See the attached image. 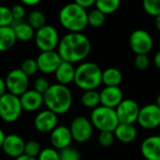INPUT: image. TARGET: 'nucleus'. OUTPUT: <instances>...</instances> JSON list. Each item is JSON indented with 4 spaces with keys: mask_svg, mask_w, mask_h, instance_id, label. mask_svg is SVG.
I'll return each instance as SVG.
<instances>
[{
    "mask_svg": "<svg viewBox=\"0 0 160 160\" xmlns=\"http://www.w3.org/2000/svg\"><path fill=\"white\" fill-rule=\"evenodd\" d=\"M90 51V40L82 33L68 32L60 39L57 46V53L61 59L72 64L84 60Z\"/></svg>",
    "mask_w": 160,
    "mask_h": 160,
    "instance_id": "1",
    "label": "nucleus"
},
{
    "mask_svg": "<svg viewBox=\"0 0 160 160\" xmlns=\"http://www.w3.org/2000/svg\"><path fill=\"white\" fill-rule=\"evenodd\" d=\"M44 105L47 109L56 115L67 113L72 106V93L68 86L52 84L43 94Z\"/></svg>",
    "mask_w": 160,
    "mask_h": 160,
    "instance_id": "2",
    "label": "nucleus"
},
{
    "mask_svg": "<svg viewBox=\"0 0 160 160\" xmlns=\"http://www.w3.org/2000/svg\"><path fill=\"white\" fill-rule=\"evenodd\" d=\"M59 22L68 31L82 33L88 25L87 11L74 2L68 3L60 9Z\"/></svg>",
    "mask_w": 160,
    "mask_h": 160,
    "instance_id": "3",
    "label": "nucleus"
},
{
    "mask_svg": "<svg viewBox=\"0 0 160 160\" xmlns=\"http://www.w3.org/2000/svg\"><path fill=\"white\" fill-rule=\"evenodd\" d=\"M74 83L84 91L97 90L102 84V70L94 62H82L75 69Z\"/></svg>",
    "mask_w": 160,
    "mask_h": 160,
    "instance_id": "4",
    "label": "nucleus"
},
{
    "mask_svg": "<svg viewBox=\"0 0 160 160\" xmlns=\"http://www.w3.org/2000/svg\"><path fill=\"white\" fill-rule=\"evenodd\" d=\"M90 121L93 126L100 132H113L119 124L115 109L103 106H98V108L92 110L90 115Z\"/></svg>",
    "mask_w": 160,
    "mask_h": 160,
    "instance_id": "5",
    "label": "nucleus"
},
{
    "mask_svg": "<svg viewBox=\"0 0 160 160\" xmlns=\"http://www.w3.org/2000/svg\"><path fill=\"white\" fill-rule=\"evenodd\" d=\"M22 112L20 97L9 92L0 97V118L5 123L16 122Z\"/></svg>",
    "mask_w": 160,
    "mask_h": 160,
    "instance_id": "6",
    "label": "nucleus"
},
{
    "mask_svg": "<svg viewBox=\"0 0 160 160\" xmlns=\"http://www.w3.org/2000/svg\"><path fill=\"white\" fill-rule=\"evenodd\" d=\"M35 43L41 52L53 51L57 48L60 38L57 29L51 25H45L35 32Z\"/></svg>",
    "mask_w": 160,
    "mask_h": 160,
    "instance_id": "7",
    "label": "nucleus"
},
{
    "mask_svg": "<svg viewBox=\"0 0 160 160\" xmlns=\"http://www.w3.org/2000/svg\"><path fill=\"white\" fill-rule=\"evenodd\" d=\"M130 49L136 55H147L154 46V40L151 34L144 29H136L129 36Z\"/></svg>",
    "mask_w": 160,
    "mask_h": 160,
    "instance_id": "8",
    "label": "nucleus"
},
{
    "mask_svg": "<svg viewBox=\"0 0 160 160\" xmlns=\"http://www.w3.org/2000/svg\"><path fill=\"white\" fill-rule=\"evenodd\" d=\"M5 82L7 91L19 97L29 90V77L20 68L11 70L7 74Z\"/></svg>",
    "mask_w": 160,
    "mask_h": 160,
    "instance_id": "9",
    "label": "nucleus"
},
{
    "mask_svg": "<svg viewBox=\"0 0 160 160\" xmlns=\"http://www.w3.org/2000/svg\"><path fill=\"white\" fill-rule=\"evenodd\" d=\"M69 130L72 136V140L82 143L88 141L94 131V126L90 121V119H87L83 116H78L75 117L69 126Z\"/></svg>",
    "mask_w": 160,
    "mask_h": 160,
    "instance_id": "10",
    "label": "nucleus"
},
{
    "mask_svg": "<svg viewBox=\"0 0 160 160\" xmlns=\"http://www.w3.org/2000/svg\"><path fill=\"white\" fill-rule=\"evenodd\" d=\"M137 122L140 126L152 130L158 128L160 125V108L156 104H148L140 108Z\"/></svg>",
    "mask_w": 160,
    "mask_h": 160,
    "instance_id": "11",
    "label": "nucleus"
},
{
    "mask_svg": "<svg viewBox=\"0 0 160 160\" xmlns=\"http://www.w3.org/2000/svg\"><path fill=\"white\" fill-rule=\"evenodd\" d=\"M140 107L133 99H125L115 108L119 124H134L139 117Z\"/></svg>",
    "mask_w": 160,
    "mask_h": 160,
    "instance_id": "12",
    "label": "nucleus"
},
{
    "mask_svg": "<svg viewBox=\"0 0 160 160\" xmlns=\"http://www.w3.org/2000/svg\"><path fill=\"white\" fill-rule=\"evenodd\" d=\"M37 64L38 71L43 74H52L56 71L62 59L56 51L40 52L37 58Z\"/></svg>",
    "mask_w": 160,
    "mask_h": 160,
    "instance_id": "13",
    "label": "nucleus"
},
{
    "mask_svg": "<svg viewBox=\"0 0 160 160\" xmlns=\"http://www.w3.org/2000/svg\"><path fill=\"white\" fill-rule=\"evenodd\" d=\"M25 141L22 137L16 134H9L5 137L2 150L4 153L12 158H17L24 154Z\"/></svg>",
    "mask_w": 160,
    "mask_h": 160,
    "instance_id": "14",
    "label": "nucleus"
},
{
    "mask_svg": "<svg viewBox=\"0 0 160 160\" xmlns=\"http://www.w3.org/2000/svg\"><path fill=\"white\" fill-rule=\"evenodd\" d=\"M57 115L49 109L42 110L37 114L34 126L40 133H51L57 126Z\"/></svg>",
    "mask_w": 160,
    "mask_h": 160,
    "instance_id": "15",
    "label": "nucleus"
},
{
    "mask_svg": "<svg viewBox=\"0 0 160 160\" xmlns=\"http://www.w3.org/2000/svg\"><path fill=\"white\" fill-rule=\"evenodd\" d=\"M50 141L55 150L60 151V150L69 147L71 141H73L69 127L65 126V125L56 126L51 132Z\"/></svg>",
    "mask_w": 160,
    "mask_h": 160,
    "instance_id": "16",
    "label": "nucleus"
},
{
    "mask_svg": "<svg viewBox=\"0 0 160 160\" xmlns=\"http://www.w3.org/2000/svg\"><path fill=\"white\" fill-rule=\"evenodd\" d=\"M100 106L116 108L124 100V94L120 87H105L100 92Z\"/></svg>",
    "mask_w": 160,
    "mask_h": 160,
    "instance_id": "17",
    "label": "nucleus"
},
{
    "mask_svg": "<svg viewBox=\"0 0 160 160\" xmlns=\"http://www.w3.org/2000/svg\"><path fill=\"white\" fill-rule=\"evenodd\" d=\"M141 153L146 160H160V136H150L141 144Z\"/></svg>",
    "mask_w": 160,
    "mask_h": 160,
    "instance_id": "18",
    "label": "nucleus"
},
{
    "mask_svg": "<svg viewBox=\"0 0 160 160\" xmlns=\"http://www.w3.org/2000/svg\"><path fill=\"white\" fill-rule=\"evenodd\" d=\"M20 101L22 110L28 112L38 110L44 104L43 95L38 93L35 90H27L23 94L20 96Z\"/></svg>",
    "mask_w": 160,
    "mask_h": 160,
    "instance_id": "19",
    "label": "nucleus"
},
{
    "mask_svg": "<svg viewBox=\"0 0 160 160\" xmlns=\"http://www.w3.org/2000/svg\"><path fill=\"white\" fill-rule=\"evenodd\" d=\"M75 67L72 63L63 61L60 63L56 71L54 72L55 78L58 84L68 86V84L74 82L75 77Z\"/></svg>",
    "mask_w": 160,
    "mask_h": 160,
    "instance_id": "20",
    "label": "nucleus"
},
{
    "mask_svg": "<svg viewBox=\"0 0 160 160\" xmlns=\"http://www.w3.org/2000/svg\"><path fill=\"white\" fill-rule=\"evenodd\" d=\"M115 139L123 143H130L138 137V130L134 124H119L113 131Z\"/></svg>",
    "mask_w": 160,
    "mask_h": 160,
    "instance_id": "21",
    "label": "nucleus"
},
{
    "mask_svg": "<svg viewBox=\"0 0 160 160\" xmlns=\"http://www.w3.org/2000/svg\"><path fill=\"white\" fill-rule=\"evenodd\" d=\"M14 31L16 39L21 41H28L35 37L36 30L24 21H13L10 25Z\"/></svg>",
    "mask_w": 160,
    "mask_h": 160,
    "instance_id": "22",
    "label": "nucleus"
},
{
    "mask_svg": "<svg viewBox=\"0 0 160 160\" xmlns=\"http://www.w3.org/2000/svg\"><path fill=\"white\" fill-rule=\"evenodd\" d=\"M123 80L121 71L114 67H110L102 71V84L105 87H119Z\"/></svg>",
    "mask_w": 160,
    "mask_h": 160,
    "instance_id": "23",
    "label": "nucleus"
},
{
    "mask_svg": "<svg viewBox=\"0 0 160 160\" xmlns=\"http://www.w3.org/2000/svg\"><path fill=\"white\" fill-rule=\"evenodd\" d=\"M17 39L11 26L0 27V52H6L12 48Z\"/></svg>",
    "mask_w": 160,
    "mask_h": 160,
    "instance_id": "24",
    "label": "nucleus"
},
{
    "mask_svg": "<svg viewBox=\"0 0 160 160\" xmlns=\"http://www.w3.org/2000/svg\"><path fill=\"white\" fill-rule=\"evenodd\" d=\"M81 102L82 106L86 108H96L100 106V96L99 92L96 90L86 91L82 93L81 97Z\"/></svg>",
    "mask_w": 160,
    "mask_h": 160,
    "instance_id": "25",
    "label": "nucleus"
},
{
    "mask_svg": "<svg viewBox=\"0 0 160 160\" xmlns=\"http://www.w3.org/2000/svg\"><path fill=\"white\" fill-rule=\"evenodd\" d=\"M121 0H96V8L103 12L105 15L112 14L119 8Z\"/></svg>",
    "mask_w": 160,
    "mask_h": 160,
    "instance_id": "26",
    "label": "nucleus"
},
{
    "mask_svg": "<svg viewBox=\"0 0 160 160\" xmlns=\"http://www.w3.org/2000/svg\"><path fill=\"white\" fill-rule=\"evenodd\" d=\"M27 23L35 30H38V29L41 28L42 26H44L45 25H47L46 24V17H45L44 13L40 10H38V9L32 10L29 13Z\"/></svg>",
    "mask_w": 160,
    "mask_h": 160,
    "instance_id": "27",
    "label": "nucleus"
},
{
    "mask_svg": "<svg viewBox=\"0 0 160 160\" xmlns=\"http://www.w3.org/2000/svg\"><path fill=\"white\" fill-rule=\"evenodd\" d=\"M106 19V15L98 10V8L92 9L91 11L87 12V23L88 25L92 27H99L101 26Z\"/></svg>",
    "mask_w": 160,
    "mask_h": 160,
    "instance_id": "28",
    "label": "nucleus"
},
{
    "mask_svg": "<svg viewBox=\"0 0 160 160\" xmlns=\"http://www.w3.org/2000/svg\"><path fill=\"white\" fill-rule=\"evenodd\" d=\"M142 8L147 14L157 17L160 14V0H142Z\"/></svg>",
    "mask_w": 160,
    "mask_h": 160,
    "instance_id": "29",
    "label": "nucleus"
},
{
    "mask_svg": "<svg viewBox=\"0 0 160 160\" xmlns=\"http://www.w3.org/2000/svg\"><path fill=\"white\" fill-rule=\"evenodd\" d=\"M28 77L36 74V73L38 71L37 60L34 58H26L25 60L22 61L21 68H20Z\"/></svg>",
    "mask_w": 160,
    "mask_h": 160,
    "instance_id": "30",
    "label": "nucleus"
},
{
    "mask_svg": "<svg viewBox=\"0 0 160 160\" xmlns=\"http://www.w3.org/2000/svg\"><path fill=\"white\" fill-rule=\"evenodd\" d=\"M13 23V17L10 8L0 5V27L10 26Z\"/></svg>",
    "mask_w": 160,
    "mask_h": 160,
    "instance_id": "31",
    "label": "nucleus"
},
{
    "mask_svg": "<svg viewBox=\"0 0 160 160\" xmlns=\"http://www.w3.org/2000/svg\"><path fill=\"white\" fill-rule=\"evenodd\" d=\"M40 151H41L40 145L37 141H28L27 142H25L23 155L37 158L38 157Z\"/></svg>",
    "mask_w": 160,
    "mask_h": 160,
    "instance_id": "32",
    "label": "nucleus"
},
{
    "mask_svg": "<svg viewBox=\"0 0 160 160\" xmlns=\"http://www.w3.org/2000/svg\"><path fill=\"white\" fill-rule=\"evenodd\" d=\"M60 160H81V155L75 148L68 147L59 151Z\"/></svg>",
    "mask_w": 160,
    "mask_h": 160,
    "instance_id": "33",
    "label": "nucleus"
},
{
    "mask_svg": "<svg viewBox=\"0 0 160 160\" xmlns=\"http://www.w3.org/2000/svg\"><path fill=\"white\" fill-rule=\"evenodd\" d=\"M115 141V137L113 132L110 131H102L98 135V143L102 147H110L113 144Z\"/></svg>",
    "mask_w": 160,
    "mask_h": 160,
    "instance_id": "34",
    "label": "nucleus"
},
{
    "mask_svg": "<svg viewBox=\"0 0 160 160\" xmlns=\"http://www.w3.org/2000/svg\"><path fill=\"white\" fill-rule=\"evenodd\" d=\"M38 160H60L59 152L54 148H45L42 149L37 157Z\"/></svg>",
    "mask_w": 160,
    "mask_h": 160,
    "instance_id": "35",
    "label": "nucleus"
},
{
    "mask_svg": "<svg viewBox=\"0 0 160 160\" xmlns=\"http://www.w3.org/2000/svg\"><path fill=\"white\" fill-rule=\"evenodd\" d=\"M33 86H34V89L33 90H35L36 91H38V93H40L42 95L51 87L49 81L46 78H44V77H38V78H36L35 81H34Z\"/></svg>",
    "mask_w": 160,
    "mask_h": 160,
    "instance_id": "36",
    "label": "nucleus"
},
{
    "mask_svg": "<svg viewBox=\"0 0 160 160\" xmlns=\"http://www.w3.org/2000/svg\"><path fill=\"white\" fill-rule=\"evenodd\" d=\"M135 67L139 71H145L150 65V59L147 55H136L134 59Z\"/></svg>",
    "mask_w": 160,
    "mask_h": 160,
    "instance_id": "37",
    "label": "nucleus"
},
{
    "mask_svg": "<svg viewBox=\"0 0 160 160\" xmlns=\"http://www.w3.org/2000/svg\"><path fill=\"white\" fill-rule=\"evenodd\" d=\"M11 14L13 17V21H22L24 15H25V9L23 5L22 4H16L12 8H10Z\"/></svg>",
    "mask_w": 160,
    "mask_h": 160,
    "instance_id": "38",
    "label": "nucleus"
},
{
    "mask_svg": "<svg viewBox=\"0 0 160 160\" xmlns=\"http://www.w3.org/2000/svg\"><path fill=\"white\" fill-rule=\"evenodd\" d=\"M74 3L86 9L88 8L93 7L96 4V0H74Z\"/></svg>",
    "mask_w": 160,
    "mask_h": 160,
    "instance_id": "39",
    "label": "nucleus"
},
{
    "mask_svg": "<svg viewBox=\"0 0 160 160\" xmlns=\"http://www.w3.org/2000/svg\"><path fill=\"white\" fill-rule=\"evenodd\" d=\"M20 1H21V3L22 5L29 6V7H33V6H36L38 3H40L41 0H20Z\"/></svg>",
    "mask_w": 160,
    "mask_h": 160,
    "instance_id": "40",
    "label": "nucleus"
},
{
    "mask_svg": "<svg viewBox=\"0 0 160 160\" xmlns=\"http://www.w3.org/2000/svg\"><path fill=\"white\" fill-rule=\"evenodd\" d=\"M5 93H7V87H6V82L3 78L0 77V97L3 96Z\"/></svg>",
    "mask_w": 160,
    "mask_h": 160,
    "instance_id": "41",
    "label": "nucleus"
},
{
    "mask_svg": "<svg viewBox=\"0 0 160 160\" xmlns=\"http://www.w3.org/2000/svg\"><path fill=\"white\" fill-rule=\"evenodd\" d=\"M154 62H155V65L157 66V68H158L160 70V50L158 51L154 57Z\"/></svg>",
    "mask_w": 160,
    "mask_h": 160,
    "instance_id": "42",
    "label": "nucleus"
},
{
    "mask_svg": "<svg viewBox=\"0 0 160 160\" xmlns=\"http://www.w3.org/2000/svg\"><path fill=\"white\" fill-rule=\"evenodd\" d=\"M14 160H38L35 157H28V156H25V155H22L17 158H15Z\"/></svg>",
    "mask_w": 160,
    "mask_h": 160,
    "instance_id": "43",
    "label": "nucleus"
},
{
    "mask_svg": "<svg viewBox=\"0 0 160 160\" xmlns=\"http://www.w3.org/2000/svg\"><path fill=\"white\" fill-rule=\"evenodd\" d=\"M5 137H6V135H5V133H4V131L0 128V149H2V145H3Z\"/></svg>",
    "mask_w": 160,
    "mask_h": 160,
    "instance_id": "44",
    "label": "nucleus"
},
{
    "mask_svg": "<svg viewBox=\"0 0 160 160\" xmlns=\"http://www.w3.org/2000/svg\"><path fill=\"white\" fill-rule=\"evenodd\" d=\"M156 19H155V25H156V27H157V29L160 32V14L159 15H158L157 17H155Z\"/></svg>",
    "mask_w": 160,
    "mask_h": 160,
    "instance_id": "45",
    "label": "nucleus"
},
{
    "mask_svg": "<svg viewBox=\"0 0 160 160\" xmlns=\"http://www.w3.org/2000/svg\"><path fill=\"white\" fill-rule=\"evenodd\" d=\"M156 105L160 108V94H158V96L157 97V101H156Z\"/></svg>",
    "mask_w": 160,
    "mask_h": 160,
    "instance_id": "46",
    "label": "nucleus"
},
{
    "mask_svg": "<svg viewBox=\"0 0 160 160\" xmlns=\"http://www.w3.org/2000/svg\"><path fill=\"white\" fill-rule=\"evenodd\" d=\"M158 132H159V136H160V125H159V127H158Z\"/></svg>",
    "mask_w": 160,
    "mask_h": 160,
    "instance_id": "47",
    "label": "nucleus"
}]
</instances>
